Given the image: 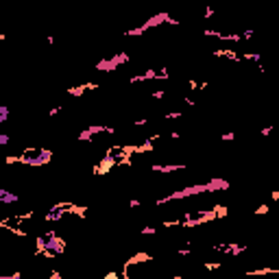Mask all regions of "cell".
I'll return each mask as SVG.
<instances>
[{"instance_id": "cell-1", "label": "cell", "mask_w": 279, "mask_h": 279, "mask_svg": "<svg viewBox=\"0 0 279 279\" xmlns=\"http://www.w3.org/2000/svg\"><path fill=\"white\" fill-rule=\"evenodd\" d=\"M52 162V151L44 146H26L17 157V164L24 166H46Z\"/></svg>"}, {"instance_id": "cell-2", "label": "cell", "mask_w": 279, "mask_h": 279, "mask_svg": "<svg viewBox=\"0 0 279 279\" xmlns=\"http://www.w3.org/2000/svg\"><path fill=\"white\" fill-rule=\"evenodd\" d=\"M0 203H5V205L17 203V194L15 192H9V190H0Z\"/></svg>"}, {"instance_id": "cell-3", "label": "cell", "mask_w": 279, "mask_h": 279, "mask_svg": "<svg viewBox=\"0 0 279 279\" xmlns=\"http://www.w3.org/2000/svg\"><path fill=\"white\" fill-rule=\"evenodd\" d=\"M9 116H11V111H9L7 105H0V125H5L9 122Z\"/></svg>"}, {"instance_id": "cell-4", "label": "cell", "mask_w": 279, "mask_h": 279, "mask_svg": "<svg viewBox=\"0 0 279 279\" xmlns=\"http://www.w3.org/2000/svg\"><path fill=\"white\" fill-rule=\"evenodd\" d=\"M255 214L260 216V214H268V205H264V203H262L257 209H255Z\"/></svg>"}, {"instance_id": "cell-5", "label": "cell", "mask_w": 279, "mask_h": 279, "mask_svg": "<svg viewBox=\"0 0 279 279\" xmlns=\"http://www.w3.org/2000/svg\"><path fill=\"white\" fill-rule=\"evenodd\" d=\"M9 144V135L7 133H0V146H7Z\"/></svg>"}]
</instances>
